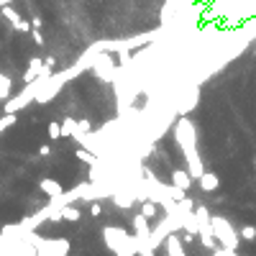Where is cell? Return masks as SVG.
Returning <instances> with one entry per match:
<instances>
[{"label":"cell","mask_w":256,"mask_h":256,"mask_svg":"<svg viewBox=\"0 0 256 256\" xmlns=\"http://www.w3.org/2000/svg\"><path fill=\"white\" fill-rule=\"evenodd\" d=\"M102 213V207H100V203H90V215H93V218H98Z\"/></svg>","instance_id":"21"},{"label":"cell","mask_w":256,"mask_h":256,"mask_svg":"<svg viewBox=\"0 0 256 256\" xmlns=\"http://www.w3.org/2000/svg\"><path fill=\"white\" fill-rule=\"evenodd\" d=\"M238 236L244 238V241H256V228H254V225H244Z\"/></svg>","instance_id":"18"},{"label":"cell","mask_w":256,"mask_h":256,"mask_svg":"<svg viewBox=\"0 0 256 256\" xmlns=\"http://www.w3.org/2000/svg\"><path fill=\"white\" fill-rule=\"evenodd\" d=\"M59 213H62V218L64 220H72V223H77L80 218H82V213L74 205H64V207H59Z\"/></svg>","instance_id":"14"},{"label":"cell","mask_w":256,"mask_h":256,"mask_svg":"<svg viewBox=\"0 0 256 256\" xmlns=\"http://www.w3.org/2000/svg\"><path fill=\"white\" fill-rule=\"evenodd\" d=\"M10 90H13V77L0 72V100H8L10 98Z\"/></svg>","instance_id":"12"},{"label":"cell","mask_w":256,"mask_h":256,"mask_svg":"<svg viewBox=\"0 0 256 256\" xmlns=\"http://www.w3.org/2000/svg\"><path fill=\"white\" fill-rule=\"evenodd\" d=\"M102 241L115 256H139L136 238H133L128 231L118 228V225H105L102 228Z\"/></svg>","instance_id":"3"},{"label":"cell","mask_w":256,"mask_h":256,"mask_svg":"<svg viewBox=\"0 0 256 256\" xmlns=\"http://www.w3.org/2000/svg\"><path fill=\"white\" fill-rule=\"evenodd\" d=\"M169 179H172V187L182 190V192H187V190L192 187V177H190V172H187V169H172Z\"/></svg>","instance_id":"6"},{"label":"cell","mask_w":256,"mask_h":256,"mask_svg":"<svg viewBox=\"0 0 256 256\" xmlns=\"http://www.w3.org/2000/svg\"><path fill=\"white\" fill-rule=\"evenodd\" d=\"M62 136H67V139H77L80 136V123L74 118H64L62 120Z\"/></svg>","instance_id":"11"},{"label":"cell","mask_w":256,"mask_h":256,"mask_svg":"<svg viewBox=\"0 0 256 256\" xmlns=\"http://www.w3.org/2000/svg\"><path fill=\"white\" fill-rule=\"evenodd\" d=\"M13 123H16V113H5L3 118H0V133H3L5 128H10Z\"/></svg>","instance_id":"17"},{"label":"cell","mask_w":256,"mask_h":256,"mask_svg":"<svg viewBox=\"0 0 256 256\" xmlns=\"http://www.w3.org/2000/svg\"><path fill=\"white\" fill-rule=\"evenodd\" d=\"M85 72V67L77 62L74 67H67V69H62V72H51V77L44 82V87L39 90V95H36V102H49V100H54L59 93H62V87L69 82V80H74V77H80V74Z\"/></svg>","instance_id":"2"},{"label":"cell","mask_w":256,"mask_h":256,"mask_svg":"<svg viewBox=\"0 0 256 256\" xmlns=\"http://www.w3.org/2000/svg\"><path fill=\"white\" fill-rule=\"evenodd\" d=\"M164 249H167V256H185V244L179 233H169L167 241H164Z\"/></svg>","instance_id":"7"},{"label":"cell","mask_w":256,"mask_h":256,"mask_svg":"<svg viewBox=\"0 0 256 256\" xmlns=\"http://www.w3.org/2000/svg\"><path fill=\"white\" fill-rule=\"evenodd\" d=\"M0 47H3V41H0Z\"/></svg>","instance_id":"26"},{"label":"cell","mask_w":256,"mask_h":256,"mask_svg":"<svg viewBox=\"0 0 256 256\" xmlns=\"http://www.w3.org/2000/svg\"><path fill=\"white\" fill-rule=\"evenodd\" d=\"M195 218H198V236L203 238V244L207 249H215V236H213V225H210V213L205 205H198L195 210Z\"/></svg>","instance_id":"5"},{"label":"cell","mask_w":256,"mask_h":256,"mask_svg":"<svg viewBox=\"0 0 256 256\" xmlns=\"http://www.w3.org/2000/svg\"><path fill=\"white\" fill-rule=\"evenodd\" d=\"M39 190H41L44 195H47V198H49V200H54V198H59V195H62V192H64V187H62V185H59V182H56V179H51V177H44V179H41V182H39Z\"/></svg>","instance_id":"8"},{"label":"cell","mask_w":256,"mask_h":256,"mask_svg":"<svg viewBox=\"0 0 256 256\" xmlns=\"http://www.w3.org/2000/svg\"><path fill=\"white\" fill-rule=\"evenodd\" d=\"M254 167H256V159H254Z\"/></svg>","instance_id":"25"},{"label":"cell","mask_w":256,"mask_h":256,"mask_svg":"<svg viewBox=\"0 0 256 256\" xmlns=\"http://www.w3.org/2000/svg\"><path fill=\"white\" fill-rule=\"evenodd\" d=\"M74 156H77L80 161H85V164H90V167H95V164L100 161V159H98L93 152H90V149H85V146H80L77 152H74Z\"/></svg>","instance_id":"13"},{"label":"cell","mask_w":256,"mask_h":256,"mask_svg":"<svg viewBox=\"0 0 256 256\" xmlns=\"http://www.w3.org/2000/svg\"><path fill=\"white\" fill-rule=\"evenodd\" d=\"M31 36H34V41L39 44V47L44 44V36H41V31H39V28H34V31H31Z\"/></svg>","instance_id":"22"},{"label":"cell","mask_w":256,"mask_h":256,"mask_svg":"<svg viewBox=\"0 0 256 256\" xmlns=\"http://www.w3.org/2000/svg\"><path fill=\"white\" fill-rule=\"evenodd\" d=\"M156 213H159V207H156V203H154V200H144V207H141V215H144L146 220H154V218H156Z\"/></svg>","instance_id":"15"},{"label":"cell","mask_w":256,"mask_h":256,"mask_svg":"<svg viewBox=\"0 0 256 256\" xmlns=\"http://www.w3.org/2000/svg\"><path fill=\"white\" fill-rule=\"evenodd\" d=\"M3 5H13V0H0V8Z\"/></svg>","instance_id":"24"},{"label":"cell","mask_w":256,"mask_h":256,"mask_svg":"<svg viewBox=\"0 0 256 256\" xmlns=\"http://www.w3.org/2000/svg\"><path fill=\"white\" fill-rule=\"evenodd\" d=\"M0 13H3V16L10 21V26H16L18 21H21V16H18V10H13V5H3V10H0Z\"/></svg>","instance_id":"16"},{"label":"cell","mask_w":256,"mask_h":256,"mask_svg":"<svg viewBox=\"0 0 256 256\" xmlns=\"http://www.w3.org/2000/svg\"><path fill=\"white\" fill-rule=\"evenodd\" d=\"M174 141L179 144L185 154V161H187V172L192 179H200L203 172H205V164H203V156L198 152V133H195V126L187 115H182L174 126Z\"/></svg>","instance_id":"1"},{"label":"cell","mask_w":256,"mask_h":256,"mask_svg":"<svg viewBox=\"0 0 256 256\" xmlns=\"http://www.w3.org/2000/svg\"><path fill=\"white\" fill-rule=\"evenodd\" d=\"M39 154H41V156H49V154H51V149H49L47 144H44V146L39 149Z\"/></svg>","instance_id":"23"},{"label":"cell","mask_w":256,"mask_h":256,"mask_svg":"<svg viewBox=\"0 0 256 256\" xmlns=\"http://www.w3.org/2000/svg\"><path fill=\"white\" fill-rule=\"evenodd\" d=\"M13 28H16V31H23V34H26V31H31V23H28V21H23V18H21V21H18L16 26H13Z\"/></svg>","instance_id":"20"},{"label":"cell","mask_w":256,"mask_h":256,"mask_svg":"<svg viewBox=\"0 0 256 256\" xmlns=\"http://www.w3.org/2000/svg\"><path fill=\"white\" fill-rule=\"evenodd\" d=\"M198 182H200V190H203V192H215V190L220 187V177H218L213 169H205Z\"/></svg>","instance_id":"9"},{"label":"cell","mask_w":256,"mask_h":256,"mask_svg":"<svg viewBox=\"0 0 256 256\" xmlns=\"http://www.w3.org/2000/svg\"><path fill=\"white\" fill-rule=\"evenodd\" d=\"M210 225H213V236L215 241L223 246V251H238L241 236L236 233V228L228 223V218L223 215H210Z\"/></svg>","instance_id":"4"},{"label":"cell","mask_w":256,"mask_h":256,"mask_svg":"<svg viewBox=\"0 0 256 256\" xmlns=\"http://www.w3.org/2000/svg\"><path fill=\"white\" fill-rule=\"evenodd\" d=\"M49 136H51V141H56V139H62V123H49Z\"/></svg>","instance_id":"19"},{"label":"cell","mask_w":256,"mask_h":256,"mask_svg":"<svg viewBox=\"0 0 256 256\" xmlns=\"http://www.w3.org/2000/svg\"><path fill=\"white\" fill-rule=\"evenodd\" d=\"M41 69H44V59H31V64H28V69L23 72V82L28 85V82H34L39 74H41Z\"/></svg>","instance_id":"10"}]
</instances>
